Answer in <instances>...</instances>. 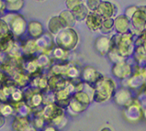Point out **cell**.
I'll list each match as a JSON object with an SVG mask.
<instances>
[{
    "label": "cell",
    "mask_w": 146,
    "mask_h": 131,
    "mask_svg": "<svg viewBox=\"0 0 146 131\" xmlns=\"http://www.w3.org/2000/svg\"><path fill=\"white\" fill-rule=\"evenodd\" d=\"M116 83L113 79L102 76L94 84L93 100L98 103H105L108 101L116 91Z\"/></svg>",
    "instance_id": "cell-1"
},
{
    "label": "cell",
    "mask_w": 146,
    "mask_h": 131,
    "mask_svg": "<svg viewBox=\"0 0 146 131\" xmlns=\"http://www.w3.org/2000/svg\"><path fill=\"white\" fill-rule=\"evenodd\" d=\"M54 43L64 50H74L79 43V35L73 28H64L54 36Z\"/></svg>",
    "instance_id": "cell-2"
},
{
    "label": "cell",
    "mask_w": 146,
    "mask_h": 131,
    "mask_svg": "<svg viewBox=\"0 0 146 131\" xmlns=\"http://www.w3.org/2000/svg\"><path fill=\"white\" fill-rule=\"evenodd\" d=\"M112 47L116 48L118 52L124 59L130 57L134 52V39L133 33L129 31L123 34H118L111 38Z\"/></svg>",
    "instance_id": "cell-3"
},
{
    "label": "cell",
    "mask_w": 146,
    "mask_h": 131,
    "mask_svg": "<svg viewBox=\"0 0 146 131\" xmlns=\"http://www.w3.org/2000/svg\"><path fill=\"white\" fill-rule=\"evenodd\" d=\"M2 19L7 22L13 37H21L27 31L28 22L21 14H8V16H7L6 18H3Z\"/></svg>",
    "instance_id": "cell-4"
},
{
    "label": "cell",
    "mask_w": 146,
    "mask_h": 131,
    "mask_svg": "<svg viewBox=\"0 0 146 131\" xmlns=\"http://www.w3.org/2000/svg\"><path fill=\"white\" fill-rule=\"evenodd\" d=\"M111 73L116 78L123 81V80H127L131 76H132L133 69L130 63H128L126 61H122L117 63H113Z\"/></svg>",
    "instance_id": "cell-5"
},
{
    "label": "cell",
    "mask_w": 146,
    "mask_h": 131,
    "mask_svg": "<svg viewBox=\"0 0 146 131\" xmlns=\"http://www.w3.org/2000/svg\"><path fill=\"white\" fill-rule=\"evenodd\" d=\"M131 24L136 31L140 33L144 29L146 24V6H141L137 7L135 13L131 17Z\"/></svg>",
    "instance_id": "cell-6"
},
{
    "label": "cell",
    "mask_w": 146,
    "mask_h": 131,
    "mask_svg": "<svg viewBox=\"0 0 146 131\" xmlns=\"http://www.w3.org/2000/svg\"><path fill=\"white\" fill-rule=\"evenodd\" d=\"M115 103L120 107H129L133 103V98L131 91L126 87H121L115 91L113 96Z\"/></svg>",
    "instance_id": "cell-7"
},
{
    "label": "cell",
    "mask_w": 146,
    "mask_h": 131,
    "mask_svg": "<svg viewBox=\"0 0 146 131\" xmlns=\"http://www.w3.org/2000/svg\"><path fill=\"white\" fill-rule=\"evenodd\" d=\"M96 13H98L102 19H114L118 13V8L115 4L110 1H101Z\"/></svg>",
    "instance_id": "cell-8"
},
{
    "label": "cell",
    "mask_w": 146,
    "mask_h": 131,
    "mask_svg": "<svg viewBox=\"0 0 146 131\" xmlns=\"http://www.w3.org/2000/svg\"><path fill=\"white\" fill-rule=\"evenodd\" d=\"M64 114V111L62 108L56 104H48L41 112V116L44 117L45 120H48L50 123L57 117L62 116Z\"/></svg>",
    "instance_id": "cell-9"
},
{
    "label": "cell",
    "mask_w": 146,
    "mask_h": 131,
    "mask_svg": "<svg viewBox=\"0 0 146 131\" xmlns=\"http://www.w3.org/2000/svg\"><path fill=\"white\" fill-rule=\"evenodd\" d=\"M102 76L103 75L92 66H86L80 73L81 81L88 84H95Z\"/></svg>",
    "instance_id": "cell-10"
},
{
    "label": "cell",
    "mask_w": 146,
    "mask_h": 131,
    "mask_svg": "<svg viewBox=\"0 0 146 131\" xmlns=\"http://www.w3.org/2000/svg\"><path fill=\"white\" fill-rule=\"evenodd\" d=\"M94 47L96 50L100 54V55H107L108 52L112 48V41L111 38L108 37L106 35H101L98 37L95 40L94 42Z\"/></svg>",
    "instance_id": "cell-11"
},
{
    "label": "cell",
    "mask_w": 146,
    "mask_h": 131,
    "mask_svg": "<svg viewBox=\"0 0 146 131\" xmlns=\"http://www.w3.org/2000/svg\"><path fill=\"white\" fill-rule=\"evenodd\" d=\"M131 20L124 14L117 15L114 18V30L118 34H123L131 31Z\"/></svg>",
    "instance_id": "cell-12"
},
{
    "label": "cell",
    "mask_w": 146,
    "mask_h": 131,
    "mask_svg": "<svg viewBox=\"0 0 146 131\" xmlns=\"http://www.w3.org/2000/svg\"><path fill=\"white\" fill-rule=\"evenodd\" d=\"M27 31L31 39L37 40L43 35V25L38 20H31L27 24Z\"/></svg>",
    "instance_id": "cell-13"
},
{
    "label": "cell",
    "mask_w": 146,
    "mask_h": 131,
    "mask_svg": "<svg viewBox=\"0 0 146 131\" xmlns=\"http://www.w3.org/2000/svg\"><path fill=\"white\" fill-rule=\"evenodd\" d=\"M12 128L15 131H31L36 130L33 126L31 125L30 120L28 117L24 116H19L14 118L13 122H12Z\"/></svg>",
    "instance_id": "cell-14"
},
{
    "label": "cell",
    "mask_w": 146,
    "mask_h": 131,
    "mask_svg": "<svg viewBox=\"0 0 146 131\" xmlns=\"http://www.w3.org/2000/svg\"><path fill=\"white\" fill-rule=\"evenodd\" d=\"M103 19L96 12H89L88 15L85 19L86 27L88 28L91 31H98L101 27Z\"/></svg>",
    "instance_id": "cell-15"
},
{
    "label": "cell",
    "mask_w": 146,
    "mask_h": 131,
    "mask_svg": "<svg viewBox=\"0 0 146 131\" xmlns=\"http://www.w3.org/2000/svg\"><path fill=\"white\" fill-rule=\"evenodd\" d=\"M47 28L49 32L51 33V35L55 36L58 32H60L62 28H64L66 27L64 24V22L62 21V19L59 18V16H54L49 19Z\"/></svg>",
    "instance_id": "cell-16"
},
{
    "label": "cell",
    "mask_w": 146,
    "mask_h": 131,
    "mask_svg": "<svg viewBox=\"0 0 146 131\" xmlns=\"http://www.w3.org/2000/svg\"><path fill=\"white\" fill-rule=\"evenodd\" d=\"M71 11H72V13L74 17V19H76V22H82V21H85L86 18L89 13V10H88V8L86 7L85 2H83L80 4V5L76 6V7H74Z\"/></svg>",
    "instance_id": "cell-17"
},
{
    "label": "cell",
    "mask_w": 146,
    "mask_h": 131,
    "mask_svg": "<svg viewBox=\"0 0 146 131\" xmlns=\"http://www.w3.org/2000/svg\"><path fill=\"white\" fill-rule=\"evenodd\" d=\"M58 16H59V18L62 19V22H64L66 28H73L74 25L76 23L72 11L69 9H65V10L61 11V13Z\"/></svg>",
    "instance_id": "cell-18"
},
{
    "label": "cell",
    "mask_w": 146,
    "mask_h": 131,
    "mask_svg": "<svg viewBox=\"0 0 146 131\" xmlns=\"http://www.w3.org/2000/svg\"><path fill=\"white\" fill-rule=\"evenodd\" d=\"M73 98H74L76 101H78L79 103H81L82 105L87 107L93 100V97L91 96L88 93L84 91V90H80V91H76L74 94L73 95Z\"/></svg>",
    "instance_id": "cell-19"
},
{
    "label": "cell",
    "mask_w": 146,
    "mask_h": 131,
    "mask_svg": "<svg viewBox=\"0 0 146 131\" xmlns=\"http://www.w3.org/2000/svg\"><path fill=\"white\" fill-rule=\"evenodd\" d=\"M5 7L7 11L17 13L24 6V0H4Z\"/></svg>",
    "instance_id": "cell-20"
},
{
    "label": "cell",
    "mask_w": 146,
    "mask_h": 131,
    "mask_svg": "<svg viewBox=\"0 0 146 131\" xmlns=\"http://www.w3.org/2000/svg\"><path fill=\"white\" fill-rule=\"evenodd\" d=\"M99 30L105 35L112 32V30H114V19H103Z\"/></svg>",
    "instance_id": "cell-21"
},
{
    "label": "cell",
    "mask_w": 146,
    "mask_h": 131,
    "mask_svg": "<svg viewBox=\"0 0 146 131\" xmlns=\"http://www.w3.org/2000/svg\"><path fill=\"white\" fill-rule=\"evenodd\" d=\"M67 108L72 112L78 114V113H81L84 111L86 108V107L84 105H82L81 103H79L78 101H76L74 98H73V97H71L69 100L68 105H67Z\"/></svg>",
    "instance_id": "cell-22"
},
{
    "label": "cell",
    "mask_w": 146,
    "mask_h": 131,
    "mask_svg": "<svg viewBox=\"0 0 146 131\" xmlns=\"http://www.w3.org/2000/svg\"><path fill=\"white\" fill-rule=\"evenodd\" d=\"M80 71H79L76 66H67V69L65 71V75H67L69 78L74 79L77 77H80Z\"/></svg>",
    "instance_id": "cell-23"
},
{
    "label": "cell",
    "mask_w": 146,
    "mask_h": 131,
    "mask_svg": "<svg viewBox=\"0 0 146 131\" xmlns=\"http://www.w3.org/2000/svg\"><path fill=\"white\" fill-rule=\"evenodd\" d=\"M101 1L102 0H86L85 4L86 7L88 8L89 12H96Z\"/></svg>",
    "instance_id": "cell-24"
},
{
    "label": "cell",
    "mask_w": 146,
    "mask_h": 131,
    "mask_svg": "<svg viewBox=\"0 0 146 131\" xmlns=\"http://www.w3.org/2000/svg\"><path fill=\"white\" fill-rule=\"evenodd\" d=\"M45 120L44 117L42 116H36L34 118V123H33V128L35 129H41L44 126V123H45Z\"/></svg>",
    "instance_id": "cell-25"
},
{
    "label": "cell",
    "mask_w": 146,
    "mask_h": 131,
    "mask_svg": "<svg viewBox=\"0 0 146 131\" xmlns=\"http://www.w3.org/2000/svg\"><path fill=\"white\" fill-rule=\"evenodd\" d=\"M83 2H84L83 0H65V6L67 7V9L72 10L74 7L80 5Z\"/></svg>",
    "instance_id": "cell-26"
},
{
    "label": "cell",
    "mask_w": 146,
    "mask_h": 131,
    "mask_svg": "<svg viewBox=\"0 0 146 131\" xmlns=\"http://www.w3.org/2000/svg\"><path fill=\"white\" fill-rule=\"evenodd\" d=\"M137 6H130V7H128L126 9H125V13L124 15L127 17V18L129 19H131V17L133 16V14L135 13V11L137 9Z\"/></svg>",
    "instance_id": "cell-27"
},
{
    "label": "cell",
    "mask_w": 146,
    "mask_h": 131,
    "mask_svg": "<svg viewBox=\"0 0 146 131\" xmlns=\"http://www.w3.org/2000/svg\"><path fill=\"white\" fill-rule=\"evenodd\" d=\"M40 131H59V128H57L56 126H54L52 125H49L46 126H43Z\"/></svg>",
    "instance_id": "cell-28"
},
{
    "label": "cell",
    "mask_w": 146,
    "mask_h": 131,
    "mask_svg": "<svg viewBox=\"0 0 146 131\" xmlns=\"http://www.w3.org/2000/svg\"><path fill=\"white\" fill-rule=\"evenodd\" d=\"M6 79H7V75L4 71H0V84H4L6 83Z\"/></svg>",
    "instance_id": "cell-29"
},
{
    "label": "cell",
    "mask_w": 146,
    "mask_h": 131,
    "mask_svg": "<svg viewBox=\"0 0 146 131\" xmlns=\"http://www.w3.org/2000/svg\"><path fill=\"white\" fill-rule=\"evenodd\" d=\"M5 116H0V128H2V126H4V124H5Z\"/></svg>",
    "instance_id": "cell-30"
},
{
    "label": "cell",
    "mask_w": 146,
    "mask_h": 131,
    "mask_svg": "<svg viewBox=\"0 0 146 131\" xmlns=\"http://www.w3.org/2000/svg\"><path fill=\"white\" fill-rule=\"evenodd\" d=\"M100 131H112V129L110 128H108V126H104V128L100 129Z\"/></svg>",
    "instance_id": "cell-31"
},
{
    "label": "cell",
    "mask_w": 146,
    "mask_h": 131,
    "mask_svg": "<svg viewBox=\"0 0 146 131\" xmlns=\"http://www.w3.org/2000/svg\"><path fill=\"white\" fill-rule=\"evenodd\" d=\"M35 1H38V2H41V1H44V0H35Z\"/></svg>",
    "instance_id": "cell-32"
},
{
    "label": "cell",
    "mask_w": 146,
    "mask_h": 131,
    "mask_svg": "<svg viewBox=\"0 0 146 131\" xmlns=\"http://www.w3.org/2000/svg\"><path fill=\"white\" fill-rule=\"evenodd\" d=\"M144 29H145V30H146V24H145V26H144Z\"/></svg>",
    "instance_id": "cell-33"
}]
</instances>
